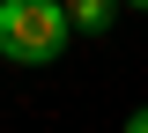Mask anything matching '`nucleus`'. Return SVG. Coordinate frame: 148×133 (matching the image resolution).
Returning <instances> with one entry per match:
<instances>
[{
    "instance_id": "3",
    "label": "nucleus",
    "mask_w": 148,
    "mask_h": 133,
    "mask_svg": "<svg viewBox=\"0 0 148 133\" xmlns=\"http://www.w3.org/2000/svg\"><path fill=\"white\" fill-rule=\"evenodd\" d=\"M126 133H148V104H141V111H133V118H126Z\"/></svg>"
},
{
    "instance_id": "4",
    "label": "nucleus",
    "mask_w": 148,
    "mask_h": 133,
    "mask_svg": "<svg viewBox=\"0 0 148 133\" xmlns=\"http://www.w3.org/2000/svg\"><path fill=\"white\" fill-rule=\"evenodd\" d=\"M126 8H141V15H148V0H126Z\"/></svg>"
},
{
    "instance_id": "2",
    "label": "nucleus",
    "mask_w": 148,
    "mask_h": 133,
    "mask_svg": "<svg viewBox=\"0 0 148 133\" xmlns=\"http://www.w3.org/2000/svg\"><path fill=\"white\" fill-rule=\"evenodd\" d=\"M119 8H126V0H67V15H74L82 37H104L111 22H119Z\"/></svg>"
},
{
    "instance_id": "1",
    "label": "nucleus",
    "mask_w": 148,
    "mask_h": 133,
    "mask_svg": "<svg viewBox=\"0 0 148 133\" xmlns=\"http://www.w3.org/2000/svg\"><path fill=\"white\" fill-rule=\"evenodd\" d=\"M74 37L67 0H0V59L15 67H52Z\"/></svg>"
}]
</instances>
